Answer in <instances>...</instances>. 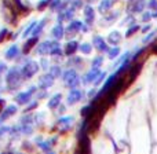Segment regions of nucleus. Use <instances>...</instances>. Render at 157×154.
Here are the masks:
<instances>
[{
    "mask_svg": "<svg viewBox=\"0 0 157 154\" xmlns=\"http://www.w3.org/2000/svg\"><path fill=\"white\" fill-rule=\"evenodd\" d=\"M119 15V13H116V14H110L109 17H106V18H103L102 19V24H110V22H113L114 19H116V17Z\"/></svg>",
    "mask_w": 157,
    "mask_h": 154,
    "instance_id": "obj_28",
    "label": "nucleus"
},
{
    "mask_svg": "<svg viewBox=\"0 0 157 154\" xmlns=\"http://www.w3.org/2000/svg\"><path fill=\"white\" fill-rule=\"evenodd\" d=\"M32 121H33V117H32V116H26L25 118H22V120H21L22 124H28V125L32 124Z\"/></svg>",
    "mask_w": 157,
    "mask_h": 154,
    "instance_id": "obj_35",
    "label": "nucleus"
},
{
    "mask_svg": "<svg viewBox=\"0 0 157 154\" xmlns=\"http://www.w3.org/2000/svg\"><path fill=\"white\" fill-rule=\"evenodd\" d=\"M4 110V100L3 99H0V113Z\"/></svg>",
    "mask_w": 157,
    "mask_h": 154,
    "instance_id": "obj_42",
    "label": "nucleus"
},
{
    "mask_svg": "<svg viewBox=\"0 0 157 154\" xmlns=\"http://www.w3.org/2000/svg\"><path fill=\"white\" fill-rule=\"evenodd\" d=\"M50 74H51L54 78L59 77L61 76V68L59 66H52V68L50 69Z\"/></svg>",
    "mask_w": 157,
    "mask_h": 154,
    "instance_id": "obj_25",
    "label": "nucleus"
},
{
    "mask_svg": "<svg viewBox=\"0 0 157 154\" xmlns=\"http://www.w3.org/2000/svg\"><path fill=\"white\" fill-rule=\"evenodd\" d=\"M18 54H19L18 47L13 46V47H10V48L7 50V52H6V58H7V59H14V58H15Z\"/></svg>",
    "mask_w": 157,
    "mask_h": 154,
    "instance_id": "obj_20",
    "label": "nucleus"
},
{
    "mask_svg": "<svg viewBox=\"0 0 157 154\" xmlns=\"http://www.w3.org/2000/svg\"><path fill=\"white\" fill-rule=\"evenodd\" d=\"M52 84H54V77H52L50 73L43 74V76L40 77V80H39V87H40V88H43V89L50 88Z\"/></svg>",
    "mask_w": 157,
    "mask_h": 154,
    "instance_id": "obj_5",
    "label": "nucleus"
},
{
    "mask_svg": "<svg viewBox=\"0 0 157 154\" xmlns=\"http://www.w3.org/2000/svg\"><path fill=\"white\" fill-rule=\"evenodd\" d=\"M114 4V0H102V2L99 3V13H106V11H109L112 7H113Z\"/></svg>",
    "mask_w": 157,
    "mask_h": 154,
    "instance_id": "obj_16",
    "label": "nucleus"
},
{
    "mask_svg": "<svg viewBox=\"0 0 157 154\" xmlns=\"http://www.w3.org/2000/svg\"><path fill=\"white\" fill-rule=\"evenodd\" d=\"M78 50V43L76 40H71L69 43H66L65 46V54L66 55H73Z\"/></svg>",
    "mask_w": 157,
    "mask_h": 154,
    "instance_id": "obj_11",
    "label": "nucleus"
},
{
    "mask_svg": "<svg viewBox=\"0 0 157 154\" xmlns=\"http://www.w3.org/2000/svg\"><path fill=\"white\" fill-rule=\"evenodd\" d=\"M102 62H103V58L102 57L94 58V61H92V68H99V66L102 65Z\"/></svg>",
    "mask_w": 157,
    "mask_h": 154,
    "instance_id": "obj_29",
    "label": "nucleus"
},
{
    "mask_svg": "<svg viewBox=\"0 0 157 154\" xmlns=\"http://www.w3.org/2000/svg\"><path fill=\"white\" fill-rule=\"evenodd\" d=\"M8 35V30L7 29H3L2 32H0V43L2 41H4V39H6V36Z\"/></svg>",
    "mask_w": 157,
    "mask_h": 154,
    "instance_id": "obj_38",
    "label": "nucleus"
},
{
    "mask_svg": "<svg viewBox=\"0 0 157 154\" xmlns=\"http://www.w3.org/2000/svg\"><path fill=\"white\" fill-rule=\"evenodd\" d=\"M17 113V107L15 106H8L6 110L2 111V116H0V122H3L4 120H7L10 116H13V114Z\"/></svg>",
    "mask_w": 157,
    "mask_h": 154,
    "instance_id": "obj_14",
    "label": "nucleus"
},
{
    "mask_svg": "<svg viewBox=\"0 0 157 154\" xmlns=\"http://www.w3.org/2000/svg\"><path fill=\"white\" fill-rule=\"evenodd\" d=\"M39 70V65L35 61H29L26 62L21 69V77L22 78H30L35 73H37Z\"/></svg>",
    "mask_w": 157,
    "mask_h": 154,
    "instance_id": "obj_2",
    "label": "nucleus"
},
{
    "mask_svg": "<svg viewBox=\"0 0 157 154\" xmlns=\"http://www.w3.org/2000/svg\"><path fill=\"white\" fill-rule=\"evenodd\" d=\"M44 25H46V19L44 21H41V22H39V24H36V26H35V29H33V36H37L39 33L41 32V29L44 28Z\"/></svg>",
    "mask_w": 157,
    "mask_h": 154,
    "instance_id": "obj_24",
    "label": "nucleus"
},
{
    "mask_svg": "<svg viewBox=\"0 0 157 154\" xmlns=\"http://www.w3.org/2000/svg\"><path fill=\"white\" fill-rule=\"evenodd\" d=\"M21 70H18V68L10 69V72L7 73V84L10 89H15L17 87L21 84Z\"/></svg>",
    "mask_w": 157,
    "mask_h": 154,
    "instance_id": "obj_1",
    "label": "nucleus"
},
{
    "mask_svg": "<svg viewBox=\"0 0 157 154\" xmlns=\"http://www.w3.org/2000/svg\"><path fill=\"white\" fill-rule=\"evenodd\" d=\"M73 121V117H65V118H61L59 121V124H65V125H68V124H71V122Z\"/></svg>",
    "mask_w": 157,
    "mask_h": 154,
    "instance_id": "obj_34",
    "label": "nucleus"
},
{
    "mask_svg": "<svg viewBox=\"0 0 157 154\" xmlns=\"http://www.w3.org/2000/svg\"><path fill=\"white\" fill-rule=\"evenodd\" d=\"M30 92L28 91V92H21V94H18L15 96V100L19 103V105H25V103H28L29 102V99H30Z\"/></svg>",
    "mask_w": 157,
    "mask_h": 154,
    "instance_id": "obj_17",
    "label": "nucleus"
},
{
    "mask_svg": "<svg viewBox=\"0 0 157 154\" xmlns=\"http://www.w3.org/2000/svg\"><path fill=\"white\" fill-rule=\"evenodd\" d=\"M81 29H83V22L81 21H72L71 24H69V26L66 28V32H68V35H75V33L80 32Z\"/></svg>",
    "mask_w": 157,
    "mask_h": 154,
    "instance_id": "obj_8",
    "label": "nucleus"
},
{
    "mask_svg": "<svg viewBox=\"0 0 157 154\" xmlns=\"http://www.w3.org/2000/svg\"><path fill=\"white\" fill-rule=\"evenodd\" d=\"M6 70V65L4 63H0V73H2V72H4Z\"/></svg>",
    "mask_w": 157,
    "mask_h": 154,
    "instance_id": "obj_44",
    "label": "nucleus"
},
{
    "mask_svg": "<svg viewBox=\"0 0 157 154\" xmlns=\"http://www.w3.org/2000/svg\"><path fill=\"white\" fill-rule=\"evenodd\" d=\"M84 17H86V22L88 25H91L94 22V17H95V13H94V8L91 6H86L84 7Z\"/></svg>",
    "mask_w": 157,
    "mask_h": 154,
    "instance_id": "obj_12",
    "label": "nucleus"
},
{
    "mask_svg": "<svg viewBox=\"0 0 157 154\" xmlns=\"http://www.w3.org/2000/svg\"><path fill=\"white\" fill-rule=\"evenodd\" d=\"M94 95H95V89H91V91L88 92V96H90V98H92Z\"/></svg>",
    "mask_w": 157,
    "mask_h": 154,
    "instance_id": "obj_45",
    "label": "nucleus"
},
{
    "mask_svg": "<svg viewBox=\"0 0 157 154\" xmlns=\"http://www.w3.org/2000/svg\"><path fill=\"white\" fill-rule=\"evenodd\" d=\"M92 44H94V47L99 52H108L109 51V46L106 44V41L103 40V37H101V36H95V37L92 39Z\"/></svg>",
    "mask_w": 157,
    "mask_h": 154,
    "instance_id": "obj_3",
    "label": "nucleus"
},
{
    "mask_svg": "<svg viewBox=\"0 0 157 154\" xmlns=\"http://www.w3.org/2000/svg\"><path fill=\"white\" fill-rule=\"evenodd\" d=\"M128 58H130V52H127V54H124L123 57H120L119 59H117V62H114V65H113V66H119V65H121V63H124L125 61H128Z\"/></svg>",
    "mask_w": 157,
    "mask_h": 154,
    "instance_id": "obj_27",
    "label": "nucleus"
},
{
    "mask_svg": "<svg viewBox=\"0 0 157 154\" xmlns=\"http://www.w3.org/2000/svg\"><path fill=\"white\" fill-rule=\"evenodd\" d=\"M149 19H152V13H144V15H142V21L147 22Z\"/></svg>",
    "mask_w": 157,
    "mask_h": 154,
    "instance_id": "obj_37",
    "label": "nucleus"
},
{
    "mask_svg": "<svg viewBox=\"0 0 157 154\" xmlns=\"http://www.w3.org/2000/svg\"><path fill=\"white\" fill-rule=\"evenodd\" d=\"M36 106H37V102H32V103L29 105V107L26 109V111H28V110H32V109H35Z\"/></svg>",
    "mask_w": 157,
    "mask_h": 154,
    "instance_id": "obj_40",
    "label": "nucleus"
},
{
    "mask_svg": "<svg viewBox=\"0 0 157 154\" xmlns=\"http://www.w3.org/2000/svg\"><path fill=\"white\" fill-rule=\"evenodd\" d=\"M19 154H21V153H19Z\"/></svg>",
    "mask_w": 157,
    "mask_h": 154,
    "instance_id": "obj_49",
    "label": "nucleus"
},
{
    "mask_svg": "<svg viewBox=\"0 0 157 154\" xmlns=\"http://www.w3.org/2000/svg\"><path fill=\"white\" fill-rule=\"evenodd\" d=\"M147 7L152 8V10L157 8V0H149V2H147Z\"/></svg>",
    "mask_w": 157,
    "mask_h": 154,
    "instance_id": "obj_36",
    "label": "nucleus"
},
{
    "mask_svg": "<svg viewBox=\"0 0 157 154\" xmlns=\"http://www.w3.org/2000/svg\"><path fill=\"white\" fill-rule=\"evenodd\" d=\"M46 154H55V153H54V152H51V150H50V152H47Z\"/></svg>",
    "mask_w": 157,
    "mask_h": 154,
    "instance_id": "obj_47",
    "label": "nucleus"
},
{
    "mask_svg": "<svg viewBox=\"0 0 157 154\" xmlns=\"http://www.w3.org/2000/svg\"><path fill=\"white\" fill-rule=\"evenodd\" d=\"M105 77H106L105 72H103V73H102V72H101V74H99V76L97 77V80L94 81V85H99V84H101V81H102V80H103V78H105Z\"/></svg>",
    "mask_w": 157,
    "mask_h": 154,
    "instance_id": "obj_33",
    "label": "nucleus"
},
{
    "mask_svg": "<svg viewBox=\"0 0 157 154\" xmlns=\"http://www.w3.org/2000/svg\"><path fill=\"white\" fill-rule=\"evenodd\" d=\"M36 24H37V22H35V21H33L32 24H29V26H28V29L24 32V37H26V36L29 35V33H32V32H33V29H35Z\"/></svg>",
    "mask_w": 157,
    "mask_h": 154,
    "instance_id": "obj_31",
    "label": "nucleus"
},
{
    "mask_svg": "<svg viewBox=\"0 0 157 154\" xmlns=\"http://www.w3.org/2000/svg\"><path fill=\"white\" fill-rule=\"evenodd\" d=\"M119 55H120V48H119V47H113V48H109L108 57L110 58V59H113V58L119 57Z\"/></svg>",
    "mask_w": 157,
    "mask_h": 154,
    "instance_id": "obj_23",
    "label": "nucleus"
},
{
    "mask_svg": "<svg viewBox=\"0 0 157 154\" xmlns=\"http://www.w3.org/2000/svg\"><path fill=\"white\" fill-rule=\"evenodd\" d=\"M52 44H54V41H43V43L37 47V54H40V55L48 54L52 48Z\"/></svg>",
    "mask_w": 157,
    "mask_h": 154,
    "instance_id": "obj_9",
    "label": "nucleus"
},
{
    "mask_svg": "<svg viewBox=\"0 0 157 154\" xmlns=\"http://www.w3.org/2000/svg\"><path fill=\"white\" fill-rule=\"evenodd\" d=\"M138 29H139L138 25H132V26H130V28H128V30L125 32V37H131L134 33L138 32Z\"/></svg>",
    "mask_w": 157,
    "mask_h": 154,
    "instance_id": "obj_26",
    "label": "nucleus"
},
{
    "mask_svg": "<svg viewBox=\"0 0 157 154\" xmlns=\"http://www.w3.org/2000/svg\"><path fill=\"white\" fill-rule=\"evenodd\" d=\"M83 99V92L80 91V89H72L71 91V94H69V96H68V103L69 105H75V103H77V102H80V100Z\"/></svg>",
    "mask_w": 157,
    "mask_h": 154,
    "instance_id": "obj_7",
    "label": "nucleus"
},
{
    "mask_svg": "<svg viewBox=\"0 0 157 154\" xmlns=\"http://www.w3.org/2000/svg\"><path fill=\"white\" fill-rule=\"evenodd\" d=\"M101 74V70L98 68H92V70H90L86 76L83 77V83L84 84H91L97 80V77Z\"/></svg>",
    "mask_w": 157,
    "mask_h": 154,
    "instance_id": "obj_6",
    "label": "nucleus"
},
{
    "mask_svg": "<svg viewBox=\"0 0 157 154\" xmlns=\"http://www.w3.org/2000/svg\"><path fill=\"white\" fill-rule=\"evenodd\" d=\"M14 3L17 4V8H18V11H22V13H26V11H28V8L25 7L24 4H22L21 0H14Z\"/></svg>",
    "mask_w": 157,
    "mask_h": 154,
    "instance_id": "obj_30",
    "label": "nucleus"
},
{
    "mask_svg": "<svg viewBox=\"0 0 157 154\" xmlns=\"http://www.w3.org/2000/svg\"><path fill=\"white\" fill-rule=\"evenodd\" d=\"M63 81L65 83H68V81H71V80H73L75 77H77V73H76V70H73V69H71V70H66L65 73H63Z\"/></svg>",
    "mask_w": 157,
    "mask_h": 154,
    "instance_id": "obj_21",
    "label": "nucleus"
},
{
    "mask_svg": "<svg viewBox=\"0 0 157 154\" xmlns=\"http://www.w3.org/2000/svg\"><path fill=\"white\" fill-rule=\"evenodd\" d=\"M152 18H157V8H155V11L152 13Z\"/></svg>",
    "mask_w": 157,
    "mask_h": 154,
    "instance_id": "obj_46",
    "label": "nucleus"
},
{
    "mask_svg": "<svg viewBox=\"0 0 157 154\" xmlns=\"http://www.w3.org/2000/svg\"><path fill=\"white\" fill-rule=\"evenodd\" d=\"M153 36H155V33H150V35H147V36H146V37H145V39H144V43H145V44H146V43H147V41H150V39H152V37H153Z\"/></svg>",
    "mask_w": 157,
    "mask_h": 154,
    "instance_id": "obj_39",
    "label": "nucleus"
},
{
    "mask_svg": "<svg viewBox=\"0 0 157 154\" xmlns=\"http://www.w3.org/2000/svg\"><path fill=\"white\" fill-rule=\"evenodd\" d=\"M145 6H146L145 0H130L128 10L132 11V13H141V11H144Z\"/></svg>",
    "mask_w": 157,
    "mask_h": 154,
    "instance_id": "obj_4",
    "label": "nucleus"
},
{
    "mask_svg": "<svg viewBox=\"0 0 157 154\" xmlns=\"http://www.w3.org/2000/svg\"><path fill=\"white\" fill-rule=\"evenodd\" d=\"M73 14H75V8H69V10L61 11V14L58 15V22L61 24L63 19H72L73 18Z\"/></svg>",
    "mask_w": 157,
    "mask_h": 154,
    "instance_id": "obj_15",
    "label": "nucleus"
},
{
    "mask_svg": "<svg viewBox=\"0 0 157 154\" xmlns=\"http://www.w3.org/2000/svg\"><path fill=\"white\" fill-rule=\"evenodd\" d=\"M78 50H80L83 54H90V52L92 51V47H91V44H88V43H83V44H78Z\"/></svg>",
    "mask_w": 157,
    "mask_h": 154,
    "instance_id": "obj_22",
    "label": "nucleus"
},
{
    "mask_svg": "<svg viewBox=\"0 0 157 154\" xmlns=\"http://www.w3.org/2000/svg\"><path fill=\"white\" fill-rule=\"evenodd\" d=\"M50 3H51V0H41V2L37 4V10H43V8H46Z\"/></svg>",
    "mask_w": 157,
    "mask_h": 154,
    "instance_id": "obj_32",
    "label": "nucleus"
},
{
    "mask_svg": "<svg viewBox=\"0 0 157 154\" xmlns=\"http://www.w3.org/2000/svg\"><path fill=\"white\" fill-rule=\"evenodd\" d=\"M150 28H152V26H150L149 24H147V25H145V26L142 28V32H144V33H146L147 30H150Z\"/></svg>",
    "mask_w": 157,
    "mask_h": 154,
    "instance_id": "obj_41",
    "label": "nucleus"
},
{
    "mask_svg": "<svg viewBox=\"0 0 157 154\" xmlns=\"http://www.w3.org/2000/svg\"><path fill=\"white\" fill-rule=\"evenodd\" d=\"M108 41L110 44H117L121 41V33L119 32V30H114V32H112L110 35L108 36Z\"/></svg>",
    "mask_w": 157,
    "mask_h": 154,
    "instance_id": "obj_18",
    "label": "nucleus"
},
{
    "mask_svg": "<svg viewBox=\"0 0 157 154\" xmlns=\"http://www.w3.org/2000/svg\"><path fill=\"white\" fill-rule=\"evenodd\" d=\"M37 40H39L37 36H33V37H30L29 40H28L26 43L24 44V47H22V52H24V54H29L30 50H32L33 47L37 44Z\"/></svg>",
    "mask_w": 157,
    "mask_h": 154,
    "instance_id": "obj_10",
    "label": "nucleus"
},
{
    "mask_svg": "<svg viewBox=\"0 0 157 154\" xmlns=\"http://www.w3.org/2000/svg\"><path fill=\"white\" fill-rule=\"evenodd\" d=\"M51 35L54 36V39H57V40H61V39L63 37V35H65V29H63V26L61 24H58L57 26L52 28Z\"/></svg>",
    "mask_w": 157,
    "mask_h": 154,
    "instance_id": "obj_13",
    "label": "nucleus"
},
{
    "mask_svg": "<svg viewBox=\"0 0 157 154\" xmlns=\"http://www.w3.org/2000/svg\"><path fill=\"white\" fill-rule=\"evenodd\" d=\"M3 154H13V153H10V152H6V153H3Z\"/></svg>",
    "mask_w": 157,
    "mask_h": 154,
    "instance_id": "obj_48",
    "label": "nucleus"
},
{
    "mask_svg": "<svg viewBox=\"0 0 157 154\" xmlns=\"http://www.w3.org/2000/svg\"><path fill=\"white\" fill-rule=\"evenodd\" d=\"M61 100H62V95H61V94H55L54 96H52L51 99H50V102H48V107H50V109H55L57 106H59Z\"/></svg>",
    "mask_w": 157,
    "mask_h": 154,
    "instance_id": "obj_19",
    "label": "nucleus"
},
{
    "mask_svg": "<svg viewBox=\"0 0 157 154\" xmlns=\"http://www.w3.org/2000/svg\"><path fill=\"white\" fill-rule=\"evenodd\" d=\"M41 66H43V69H47V66H48V63H47V61H46V59H43V61H41Z\"/></svg>",
    "mask_w": 157,
    "mask_h": 154,
    "instance_id": "obj_43",
    "label": "nucleus"
}]
</instances>
